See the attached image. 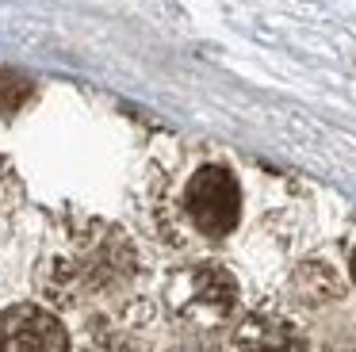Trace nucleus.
I'll list each match as a JSON object with an SVG mask.
<instances>
[{
  "label": "nucleus",
  "mask_w": 356,
  "mask_h": 352,
  "mask_svg": "<svg viewBox=\"0 0 356 352\" xmlns=\"http://www.w3.org/2000/svg\"><path fill=\"white\" fill-rule=\"evenodd\" d=\"M142 260L134 241L111 222H77L62 230L39 264V287L54 306L85 310L119 298L138 280Z\"/></svg>",
  "instance_id": "nucleus-1"
},
{
  "label": "nucleus",
  "mask_w": 356,
  "mask_h": 352,
  "mask_svg": "<svg viewBox=\"0 0 356 352\" xmlns=\"http://www.w3.org/2000/svg\"><path fill=\"white\" fill-rule=\"evenodd\" d=\"M348 272H353V280H356V253H353V264H348Z\"/></svg>",
  "instance_id": "nucleus-9"
},
{
  "label": "nucleus",
  "mask_w": 356,
  "mask_h": 352,
  "mask_svg": "<svg viewBox=\"0 0 356 352\" xmlns=\"http://www.w3.org/2000/svg\"><path fill=\"white\" fill-rule=\"evenodd\" d=\"M31 99V81L19 73H0V111L16 115L19 107Z\"/></svg>",
  "instance_id": "nucleus-7"
},
{
  "label": "nucleus",
  "mask_w": 356,
  "mask_h": 352,
  "mask_svg": "<svg viewBox=\"0 0 356 352\" xmlns=\"http://www.w3.org/2000/svg\"><path fill=\"white\" fill-rule=\"evenodd\" d=\"M230 352H307V337L284 314H249L234 329Z\"/></svg>",
  "instance_id": "nucleus-4"
},
{
  "label": "nucleus",
  "mask_w": 356,
  "mask_h": 352,
  "mask_svg": "<svg viewBox=\"0 0 356 352\" xmlns=\"http://www.w3.org/2000/svg\"><path fill=\"white\" fill-rule=\"evenodd\" d=\"M188 306L203 318H226L238 306V280L222 264H200L188 272Z\"/></svg>",
  "instance_id": "nucleus-5"
},
{
  "label": "nucleus",
  "mask_w": 356,
  "mask_h": 352,
  "mask_svg": "<svg viewBox=\"0 0 356 352\" xmlns=\"http://www.w3.org/2000/svg\"><path fill=\"white\" fill-rule=\"evenodd\" d=\"M177 352H230V349H218V344L211 341V337H203V333H192V337H188V341L180 344Z\"/></svg>",
  "instance_id": "nucleus-8"
},
{
  "label": "nucleus",
  "mask_w": 356,
  "mask_h": 352,
  "mask_svg": "<svg viewBox=\"0 0 356 352\" xmlns=\"http://www.w3.org/2000/svg\"><path fill=\"white\" fill-rule=\"evenodd\" d=\"M353 352H356V349H353Z\"/></svg>",
  "instance_id": "nucleus-10"
},
{
  "label": "nucleus",
  "mask_w": 356,
  "mask_h": 352,
  "mask_svg": "<svg viewBox=\"0 0 356 352\" xmlns=\"http://www.w3.org/2000/svg\"><path fill=\"white\" fill-rule=\"evenodd\" d=\"M291 291L307 306H322V303H330V298L341 295V280H337V272L325 268V264H302L291 280Z\"/></svg>",
  "instance_id": "nucleus-6"
},
{
  "label": "nucleus",
  "mask_w": 356,
  "mask_h": 352,
  "mask_svg": "<svg viewBox=\"0 0 356 352\" xmlns=\"http://www.w3.org/2000/svg\"><path fill=\"white\" fill-rule=\"evenodd\" d=\"M241 218V184L218 161H203L200 168H192V176L184 180L177 195V226L192 237L203 241H222L226 234H234Z\"/></svg>",
  "instance_id": "nucleus-2"
},
{
  "label": "nucleus",
  "mask_w": 356,
  "mask_h": 352,
  "mask_svg": "<svg viewBox=\"0 0 356 352\" xmlns=\"http://www.w3.org/2000/svg\"><path fill=\"white\" fill-rule=\"evenodd\" d=\"M0 352H70V333L54 310L16 303L0 310Z\"/></svg>",
  "instance_id": "nucleus-3"
}]
</instances>
